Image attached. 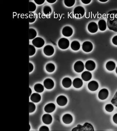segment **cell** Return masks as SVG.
Returning <instances> with one entry per match:
<instances>
[{
  "mask_svg": "<svg viewBox=\"0 0 117 131\" xmlns=\"http://www.w3.org/2000/svg\"><path fill=\"white\" fill-rule=\"evenodd\" d=\"M107 24L109 30L117 32V10L108 12Z\"/></svg>",
  "mask_w": 117,
  "mask_h": 131,
  "instance_id": "cell-1",
  "label": "cell"
},
{
  "mask_svg": "<svg viewBox=\"0 0 117 131\" xmlns=\"http://www.w3.org/2000/svg\"><path fill=\"white\" fill-rule=\"evenodd\" d=\"M85 13V10L82 7L78 6L75 7L74 10V14L77 18H81L83 16Z\"/></svg>",
  "mask_w": 117,
  "mask_h": 131,
  "instance_id": "cell-2",
  "label": "cell"
},
{
  "mask_svg": "<svg viewBox=\"0 0 117 131\" xmlns=\"http://www.w3.org/2000/svg\"><path fill=\"white\" fill-rule=\"evenodd\" d=\"M58 45L59 47L62 49H66L69 46V40L65 38H62L59 40Z\"/></svg>",
  "mask_w": 117,
  "mask_h": 131,
  "instance_id": "cell-3",
  "label": "cell"
},
{
  "mask_svg": "<svg viewBox=\"0 0 117 131\" xmlns=\"http://www.w3.org/2000/svg\"><path fill=\"white\" fill-rule=\"evenodd\" d=\"M32 43L34 46L37 48L43 47L45 44L44 40L40 37H37L32 40Z\"/></svg>",
  "mask_w": 117,
  "mask_h": 131,
  "instance_id": "cell-4",
  "label": "cell"
},
{
  "mask_svg": "<svg viewBox=\"0 0 117 131\" xmlns=\"http://www.w3.org/2000/svg\"><path fill=\"white\" fill-rule=\"evenodd\" d=\"M84 67L83 63L82 61H78L75 63L74 68L75 72L79 73L83 71Z\"/></svg>",
  "mask_w": 117,
  "mask_h": 131,
  "instance_id": "cell-5",
  "label": "cell"
},
{
  "mask_svg": "<svg viewBox=\"0 0 117 131\" xmlns=\"http://www.w3.org/2000/svg\"><path fill=\"white\" fill-rule=\"evenodd\" d=\"M82 48L85 52L87 53L90 52L93 49L92 43L89 41H86L83 43Z\"/></svg>",
  "mask_w": 117,
  "mask_h": 131,
  "instance_id": "cell-6",
  "label": "cell"
},
{
  "mask_svg": "<svg viewBox=\"0 0 117 131\" xmlns=\"http://www.w3.org/2000/svg\"><path fill=\"white\" fill-rule=\"evenodd\" d=\"M88 28L89 31L90 33H94L97 31L98 26L95 22H91L88 25Z\"/></svg>",
  "mask_w": 117,
  "mask_h": 131,
  "instance_id": "cell-7",
  "label": "cell"
},
{
  "mask_svg": "<svg viewBox=\"0 0 117 131\" xmlns=\"http://www.w3.org/2000/svg\"><path fill=\"white\" fill-rule=\"evenodd\" d=\"M63 35L66 37H70L73 34V30L69 26H65L63 28L62 31Z\"/></svg>",
  "mask_w": 117,
  "mask_h": 131,
  "instance_id": "cell-8",
  "label": "cell"
},
{
  "mask_svg": "<svg viewBox=\"0 0 117 131\" xmlns=\"http://www.w3.org/2000/svg\"><path fill=\"white\" fill-rule=\"evenodd\" d=\"M44 53L47 56H51L54 53V49L53 46L48 45L44 48Z\"/></svg>",
  "mask_w": 117,
  "mask_h": 131,
  "instance_id": "cell-9",
  "label": "cell"
},
{
  "mask_svg": "<svg viewBox=\"0 0 117 131\" xmlns=\"http://www.w3.org/2000/svg\"><path fill=\"white\" fill-rule=\"evenodd\" d=\"M109 95V92L106 89H103L99 91L98 93V98L101 100H104L107 98Z\"/></svg>",
  "mask_w": 117,
  "mask_h": 131,
  "instance_id": "cell-10",
  "label": "cell"
},
{
  "mask_svg": "<svg viewBox=\"0 0 117 131\" xmlns=\"http://www.w3.org/2000/svg\"><path fill=\"white\" fill-rule=\"evenodd\" d=\"M56 102L60 106H64L68 102V99L65 96L60 95L57 98Z\"/></svg>",
  "mask_w": 117,
  "mask_h": 131,
  "instance_id": "cell-11",
  "label": "cell"
},
{
  "mask_svg": "<svg viewBox=\"0 0 117 131\" xmlns=\"http://www.w3.org/2000/svg\"><path fill=\"white\" fill-rule=\"evenodd\" d=\"M44 86L46 89H51L54 88V83L51 79L47 78L44 80Z\"/></svg>",
  "mask_w": 117,
  "mask_h": 131,
  "instance_id": "cell-12",
  "label": "cell"
},
{
  "mask_svg": "<svg viewBox=\"0 0 117 131\" xmlns=\"http://www.w3.org/2000/svg\"><path fill=\"white\" fill-rule=\"evenodd\" d=\"M96 64L94 61L92 60L87 61L85 63V68L89 71H93L96 68Z\"/></svg>",
  "mask_w": 117,
  "mask_h": 131,
  "instance_id": "cell-13",
  "label": "cell"
},
{
  "mask_svg": "<svg viewBox=\"0 0 117 131\" xmlns=\"http://www.w3.org/2000/svg\"><path fill=\"white\" fill-rule=\"evenodd\" d=\"M98 84L97 82L94 80L91 81L88 84V88L90 90L92 91H95L98 89Z\"/></svg>",
  "mask_w": 117,
  "mask_h": 131,
  "instance_id": "cell-14",
  "label": "cell"
},
{
  "mask_svg": "<svg viewBox=\"0 0 117 131\" xmlns=\"http://www.w3.org/2000/svg\"><path fill=\"white\" fill-rule=\"evenodd\" d=\"M42 121L45 124L49 125L52 122L53 118L50 114H45L42 117Z\"/></svg>",
  "mask_w": 117,
  "mask_h": 131,
  "instance_id": "cell-15",
  "label": "cell"
},
{
  "mask_svg": "<svg viewBox=\"0 0 117 131\" xmlns=\"http://www.w3.org/2000/svg\"><path fill=\"white\" fill-rule=\"evenodd\" d=\"M55 104L53 103H50L46 104L44 107V110L48 113L53 112L55 109Z\"/></svg>",
  "mask_w": 117,
  "mask_h": 131,
  "instance_id": "cell-16",
  "label": "cell"
},
{
  "mask_svg": "<svg viewBox=\"0 0 117 131\" xmlns=\"http://www.w3.org/2000/svg\"><path fill=\"white\" fill-rule=\"evenodd\" d=\"M62 120L63 122L65 124H70L73 121V117L70 114H67L64 115Z\"/></svg>",
  "mask_w": 117,
  "mask_h": 131,
  "instance_id": "cell-17",
  "label": "cell"
},
{
  "mask_svg": "<svg viewBox=\"0 0 117 131\" xmlns=\"http://www.w3.org/2000/svg\"><path fill=\"white\" fill-rule=\"evenodd\" d=\"M81 77L84 81H88L92 78V74L90 72L88 71H85L82 73Z\"/></svg>",
  "mask_w": 117,
  "mask_h": 131,
  "instance_id": "cell-18",
  "label": "cell"
},
{
  "mask_svg": "<svg viewBox=\"0 0 117 131\" xmlns=\"http://www.w3.org/2000/svg\"><path fill=\"white\" fill-rule=\"evenodd\" d=\"M83 85V81L79 78H76L73 81V85L76 88H79Z\"/></svg>",
  "mask_w": 117,
  "mask_h": 131,
  "instance_id": "cell-19",
  "label": "cell"
},
{
  "mask_svg": "<svg viewBox=\"0 0 117 131\" xmlns=\"http://www.w3.org/2000/svg\"><path fill=\"white\" fill-rule=\"evenodd\" d=\"M62 83L63 86L65 88H69L71 87L72 84V81L71 79L68 77L65 78L63 79Z\"/></svg>",
  "mask_w": 117,
  "mask_h": 131,
  "instance_id": "cell-20",
  "label": "cell"
},
{
  "mask_svg": "<svg viewBox=\"0 0 117 131\" xmlns=\"http://www.w3.org/2000/svg\"><path fill=\"white\" fill-rule=\"evenodd\" d=\"M30 99L34 102L38 103L40 101L41 99V97L39 94L34 93L31 95Z\"/></svg>",
  "mask_w": 117,
  "mask_h": 131,
  "instance_id": "cell-21",
  "label": "cell"
},
{
  "mask_svg": "<svg viewBox=\"0 0 117 131\" xmlns=\"http://www.w3.org/2000/svg\"><path fill=\"white\" fill-rule=\"evenodd\" d=\"M99 29L102 31H104L107 28V24L104 20H100L98 22Z\"/></svg>",
  "mask_w": 117,
  "mask_h": 131,
  "instance_id": "cell-22",
  "label": "cell"
},
{
  "mask_svg": "<svg viewBox=\"0 0 117 131\" xmlns=\"http://www.w3.org/2000/svg\"><path fill=\"white\" fill-rule=\"evenodd\" d=\"M116 67L115 63L112 61H109L106 64V68L109 71H112L114 70Z\"/></svg>",
  "mask_w": 117,
  "mask_h": 131,
  "instance_id": "cell-23",
  "label": "cell"
},
{
  "mask_svg": "<svg viewBox=\"0 0 117 131\" xmlns=\"http://www.w3.org/2000/svg\"><path fill=\"white\" fill-rule=\"evenodd\" d=\"M71 47L72 50L74 51H77L80 48V44L79 42L77 40H74L71 43Z\"/></svg>",
  "mask_w": 117,
  "mask_h": 131,
  "instance_id": "cell-24",
  "label": "cell"
},
{
  "mask_svg": "<svg viewBox=\"0 0 117 131\" xmlns=\"http://www.w3.org/2000/svg\"><path fill=\"white\" fill-rule=\"evenodd\" d=\"M37 35V32L34 29H29V39L31 40L35 38Z\"/></svg>",
  "mask_w": 117,
  "mask_h": 131,
  "instance_id": "cell-25",
  "label": "cell"
},
{
  "mask_svg": "<svg viewBox=\"0 0 117 131\" xmlns=\"http://www.w3.org/2000/svg\"><path fill=\"white\" fill-rule=\"evenodd\" d=\"M34 90L37 93H42L44 90V86L41 84H36L34 86Z\"/></svg>",
  "mask_w": 117,
  "mask_h": 131,
  "instance_id": "cell-26",
  "label": "cell"
},
{
  "mask_svg": "<svg viewBox=\"0 0 117 131\" xmlns=\"http://www.w3.org/2000/svg\"><path fill=\"white\" fill-rule=\"evenodd\" d=\"M46 69L47 72L49 73H52L54 71L55 66L54 64L52 63H49L46 66Z\"/></svg>",
  "mask_w": 117,
  "mask_h": 131,
  "instance_id": "cell-27",
  "label": "cell"
},
{
  "mask_svg": "<svg viewBox=\"0 0 117 131\" xmlns=\"http://www.w3.org/2000/svg\"><path fill=\"white\" fill-rule=\"evenodd\" d=\"M75 0H64V3L66 6L68 7H71L73 6L75 3Z\"/></svg>",
  "mask_w": 117,
  "mask_h": 131,
  "instance_id": "cell-28",
  "label": "cell"
},
{
  "mask_svg": "<svg viewBox=\"0 0 117 131\" xmlns=\"http://www.w3.org/2000/svg\"><path fill=\"white\" fill-rule=\"evenodd\" d=\"M36 53V49L35 47L31 45H29V53L30 56H32L35 54Z\"/></svg>",
  "mask_w": 117,
  "mask_h": 131,
  "instance_id": "cell-29",
  "label": "cell"
},
{
  "mask_svg": "<svg viewBox=\"0 0 117 131\" xmlns=\"http://www.w3.org/2000/svg\"><path fill=\"white\" fill-rule=\"evenodd\" d=\"M29 11L30 12H33L35 11L36 9V6L35 3L31 2H29Z\"/></svg>",
  "mask_w": 117,
  "mask_h": 131,
  "instance_id": "cell-30",
  "label": "cell"
},
{
  "mask_svg": "<svg viewBox=\"0 0 117 131\" xmlns=\"http://www.w3.org/2000/svg\"><path fill=\"white\" fill-rule=\"evenodd\" d=\"M43 12L45 15L50 14L52 12V9L49 6H45L43 8Z\"/></svg>",
  "mask_w": 117,
  "mask_h": 131,
  "instance_id": "cell-31",
  "label": "cell"
},
{
  "mask_svg": "<svg viewBox=\"0 0 117 131\" xmlns=\"http://www.w3.org/2000/svg\"><path fill=\"white\" fill-rule=\"evenodd\" d=\"M29 112L31 113L35 111L36 109L35 105L34 103L30 102L29 103Z\"/></svg>",
  "mask_w": 117,
  "mask_h": 131,
  "instance_id": "cell-32",
  "label": "cell"
},
{
  "mask_svg": "<svg viewBox=\"0 0 117 131\" xmlns=\"http://www.w3.org/2000/svg\"><path fill=\"white\" fill-rule=\"evenodd\" d=\"M105 109L106 111L109 112H111L113 111L114 109V107L111 104H107L105 106Z\"/></svg>",
  "mask_w": 117,
  "mask_h": 131,
  "instance_id": "cell-33",
  "label": "cell"
},
{
  "mask_svg": "<svg viewBox=\"0 0 117 131\" xmlns=\"http://www.w3.org/2000/svg\"><path fill=\"white\" fill-rule=\"evenodd\" d=\"M36 20V16L34 13H30L29 15V23H33Z\"/></svg>",
  "mask_w": 117,
  "mask_h": 131,
  "instance_id": "cell-34",
  "label": "cell"
},
{
  "mask_svg": "<svg viewBox=\"0 0 117 131\" xmlns=\"http://www.w3.org/2000/svg\"><path fill=\"white\" fill-rule=\"evenodd\" d=\"M36 4L38 5H41L44 3L45 1V0H34Z\"/></svg>",
  "mask_w": 117,
  "mask_h": 131,
  "instance_id": "cell-35",
  "label": "cell"
},
{
  "mask_svg": "<svg viewBox=\"0 0 117 131\" xmlns=\"http://www.w3.org/2000/svg\"><path fill=\"white\" fill-rule=\"evenodd\" d=\"M39 130L41 131H48L49 130V129L46 126H42L40 128Z\"/></svg>",
  "mask_w": 117,
  "mask_h": 131,
  "instance_id": "cell-36",
  "label": "cell"
},
{
  "mask_svg": "<svg viewBox=\"0 0 117 131\" xmlns=\"http://www.w3.org/2000/svg\"><path fill=\"white\" fill-rule=\"evenodd\" d=\"M34 67L33 64L31 63H29V72L30 73L34 70Z\"/></svg>",
  "mask_w": 117,
  "mask_h": 131,
  "instance_id": "cell-37",
  "label": "cell"
},
{
  "mask_svg": "<svg viewBox=\"0 0 117 131\" xmlns=\"http://www.w3.org/2000/svg\"><path fill=\"white\" fill-rule=\"evenodd\" d=\"M112 43L113 44L115 45H117V35L113 37L112 39Z\"/></svg>",
  "mask_w": 117,
  "mask_h": 131,
  "instance_id": "cell-38",
  "label": "cell"
},
{
  "mask_svg": "<svg viewBox=\"0 0 117 131\" xmlns=\"http://www.w3.org/2000/svg\"><path fill=\"white\" fill-rule=\"evenodd\" d=\"M113 122L116 124H117V113L114 114L113 117Z\"/></svg>",
  "mask_w": 117,
  "mask_h": 131,
  "instance_id": "cell-39",
  "label": "cell"
},
{
  "mask_svg": "<svg viewBox=\"0 0 117 131\" xmlns=\"http://www.w3.org/2000/svg\"><path fill=\"white\" fill-rule=\"evenodd\" d=\"M81 1L84 4H88L91 2V0H81Z\"/></svg>",
  "mask_w": 117,
  "mask_h": 131,
  "instance_id": "cell-40",
  "label": "cell"
},
{
  "mask_svg": "<svg viewBox=\"0 0 117 131\" xmlns=\"http://www.w3.org/2000/svg\"><path fill=\"white\" fill-rule=\"evenodd\" d=\"M47 2L50 3H54L56 2V0H46Z\"/></svg>",
  "mask_w": 117,
  "mask_h": 131,
  "instance_id": "cell-41",
  "label": "cell"
},
{
  "mask_svg": "<svg viewBox=\"0 0 117 131\" xmlns=\"http://www.w3.org/2000/svg\"><path fill=\"white\" fill-rule=\"evenodd\" d=\"M31 93V90L30 88H29V96H30Z\"/></svg>",
  "mask_w": 117,
  "mask_h": 131,
  "instance_id": "cell-42",
  "label": "cell"
},
{
  "mask_svg": "<svg viewBox=\"0 0 117 131\" xmlns=\"http://www.w3.org/2000/svg\"><path fill=\"white\" fill-rule=\"evenodd\" d=\"M99 1L101 2H105L107 1L108 0H106V1H102V0H99Z\"/></svg>",
  "mask_w": 117,
  "mask_h": 131,
  "instance_id": "cell-43",
  "label": "cell"
},
{
  "mask_svg": "<svg viewBox=\"0 0 117 131\" xmlns=\"http://www.w3.org/2000/svg\"><path fill=\"white\" fill-rule=\"evenodd\" d=\"M116 73L117 74V67L116 68Z\"/></svg>",
  "mask_w": 117,
  "mask_h": 131,
  "instance_id": "cell-44",
  "label": "cell"
}]
</instances>
